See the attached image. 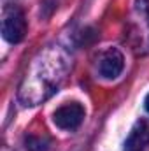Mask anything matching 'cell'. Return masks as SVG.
<instances>
[{"label": "cell", "instance_id": "cell-8", "mask_svg": "<svg viewBox=\"0 0 149 151\" xmlns=\"http://www.w3.org/2000/svg\"><path fill=\"white\" fill-rule=\"evenodd\" d=\"M144 106H146V111L149 113V95L146 97V100H144Z\"/></svg>", "mask_w": 149, "mask_h": 151}, {"label": "cell", "instance_id": "cell-4", "mask_svg": "<svg viewBox=\"0 0 149 151\" xmlns=\"http://www.w3.org/2000/svg\"><path fill=\"white\" fill-rule=\"evenodd\" d=\"M97 69H98V74L104 79H116L125 69V56H123V53L119 49H116V47H111V49L104 51L98 56Z\"/></svg>", "mask_w": 149, "mask_h": 151}, {"label": "cell", "instance_id": "cell-5", "mask_svg": "<svg viewBox=\"0 0 149 151\" xmlns=\"http://www.w3.org/2000/svg\"><path fill=\"white\" fill-rule=\"evenodd\" d=\"M148 148H149L148 123H146V119H140L132 128V132H130V135L125 142V151H148Z\"/></svg>", "mask_w": 149, "mask_h": 151}, {"label": "cell", "instance_id": "cell-6", "mask_svg": "<svg viewBox=\"0 0 149 151\" xmlns=\"http://www.w3.org/2000/svg\"><path fill=\"white\" fill-rule=\"evenodd\" d=\"M135 14H137V21H139V30L144 28L148 32L146 37L149 39V0H137V4H135Z\"/></svg>", "mask_w": 149, "mask_h": 151}, {"label": "cell", "instance_id": "cell-2", "mask_svg": "<svg viewBox=\"0 0 149 151\" xmlns=\"http://www.w3.org/2000/svg\"><path fill=\"white\" fill-rule=\"evenodd\" d=\"M2 35L11 44L21 42L27 35V19L18 7H7L2 16Z\"/></svg>", "mask_w": 149, "mask_h": 151}, {"label": "cell", "instance_id": "cell-7", "mask_svg": "<svg viewBox=\"0 0 149 151\" xmlns=\"http://www.w3.org/2000/svg\"><path fill=\"white\" fill-rule=\"evenodd\" d=\"M25 148L27 151H49L51 142L49 139L40 137V135H28L25 139Z\"/></svg>", "mask_w": 149, "mask_h": 151}, {"label": "cell", "instance_id": "cell-1", "mask_svg": "<svg viewBox=\"0 0 149 151\" xmlns=\"http://www.w3.org/2000/svg\"><path fill=\"white\" fill-rule=\"evenodd\" d=\"M69 70V56L58 46L46 47L34 58L21 81L19 100L25 106H37L47 100L62 84Z\"/></svg>", "mask_w": 149, "mask_h": 151}, {"label": "cell", "instance_id": "cell-3", "mask_svg": "<svg viewBox=\"0 0 149 151\" xmlns=\"http://www.w3.org/2000/svg\"><path fill=\"white\" fill-rule=\"evenodd\" d=\"M84 119V107L77 102H69L58 107L53 114V121L62 130H75Z\"/></svg>", "mask_w": 149, "mask_h": 151}, {"label": "cell", "instance_id": "cell-9", "mask_svg": "<svg viewBox=\"0 0 149 151\" xmlns=\"http://www.w3.org/2000/svg\"><path fill=\"white\" fill-rule=\"evenodd\" d=\"M146 123H148V134H149V121H146Z\"/></svg>", "mask_w": 149, "mask_h": 151}]
</instances>
